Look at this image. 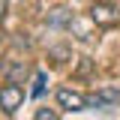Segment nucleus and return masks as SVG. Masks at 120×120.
<instances>
[{
	"mask_svg": "<svg viewBox=\"0 0 120 120\" xmlns=\"http://www.w3.org/2000/svg\"><path fill=\"white\" fill-rule=\"evenodd\" d=\"M90 21L96 27H117L120 24V9L111 3V0H96L90 6Z\"/></svg>",
	"mask_w": 120,
	"mask_h": 120,
	"instance_id": "f257e3e1",
	"label": "nucleus"
},
{
	"mask_svg": "<svg viewBox=\"0 0 120 120\" xmlns=\"http://www.w3.org/2000/svg\"><path fill=\"white\" fill-rule=\"evenodd\" d=\"M54 99H57V105L66 108V111H87L90 108V96L81 93V90H72V87H57Z\"/></svg>",
	"mask_w": 120,
	"mask_h": 120,
	"instance_id": "f03ea898",
	"label": "nucleus"
},
{
	"mask_svg": "<svg viewBox=\"0 0 120 120\" xmlns=\"http://www.w3.org/2000/svg\"><path fill=\"white\" fill-rule=\"evenodd\" d=\"M21 102H24V87L21 84H12V81L0 84V108L6 114H15L21 108Z\"/></svg>",
	"mask_w": 120,
	"mask_h": 120,
	"instance_id": "7ed1b4c3",
	"label": "nucleus"
},
{
	"mask_svg": "<svg viewBox=\"0 0 120 120\" xmlns=\"http://www.w3.org/2000/svg\"><path fill=\"white\" fill-rule=\"evenodd\" d=\"M120 105V87H99L90 93V108H117Z\"/></svg>",
	"mask_w": 120,
	"mask_h": 120,
	"instance_id": "20e7f679",
	"label": "nucleus"
},
{
	"mask_svg": "<svg viewBox=\"0 0 120 120\" xmlns=\"http://www.w3.org/2000/svg\"><path fill=\"white\" fill-rule=\"evenodd\" d=\"M3 75H6V81H12V84H24V78L30 75V69H27L24 60H6V63H3Z\"/></svg>",
	"mask_w": 120,
	"mask_h": 120,
	"instance_id": "39448f33",
	"label": "nucleus"
},
{
	"mask_svg": "<svg viewBox=\"0 0 120 120\" xmlns=\"http://www.w3.org/2000/svg\"><path fill=\"white\" fill-rule=\"evenodd\" d=\"M72 21H75V18H72L69 9H54V12L48 15V24H51V27H69Z\"/></svg>",
	"mask_w": 120,
	"mask_h": 120,
	"instance_id": "423d86ee",
	"label": "nucleus"
},
{
	"mask_svg": "<svg viewBox=\"0 0 120 120\" xmlns=\"http://www.w3.org/2000/svg\"><path fill=\"white\" fill-rule=\"evenodd\" d=\"M48 57L54 60V63H66V60H72V51H69V48H66V45H57V48H51V51H48Z\"/></svg>",
	"mask_w": 120,
	"mask_h": 120,
	"instance_id": "0eeeda50",
	"label": "nucleus"
},
{
	"mask_svg": "<svg viewBox=\"0 0 120 120\" xmlns=\"http://www.w3.org/2000/svg\"><path fill=\"white\" fill-rule=\"evenodd\" d=\"M33 120H60V114H57V108L39 105V108H36V114H33Z\"/></svg>",
	"mask_w": 120,
	"mask_h": 120,
	"instance_id": "6e6552de",
	"label": "nucleus"
},
{
	"mask_svg": "<svg viewBox=\"0 0 120 120\" xmlns=\"http://www.w3.org/2000/svg\"><path fill=\"white\" fill-rule=\"evenodd\" d=\"M45 81H48L45 72H36V75H33V90H30V96H42V93H45Z\"/></svg>",
	"mask_w": 120,
	"mask_h": 120,
	"instance_id": "1a4fd4ad",
	"label": "nucleus"
},
{
	"mask_svg": "<svg viewBox=\"0 0 120 120\" xmlns=\"http://www.w3.org/2000/svg\"><path fill=\"white\" fill-rule=\"evenodd\" d=\"M6 9H9V0H0V21H3V15H6Z\"/></svg>",
	"mask_w": 120,
	"mask_h": 120,
	"instance_id": "9d476101",
	"label": "nucleus"
},
{
	"mask_svg": "<svg viewBox=\"0 0 120 120\" xmlns=\"http://www.w3.org/2000/svg\"><path fill=\"white\" fill-rule=\"evenodd\" d=\"M0 45H6V30L0 27Z\"/></svg>",
	"mask_w": 120,
	"mask_h": 120,
	"instance_id": "9b49d317",
	"label": "nucleus"
}]
</instances>
